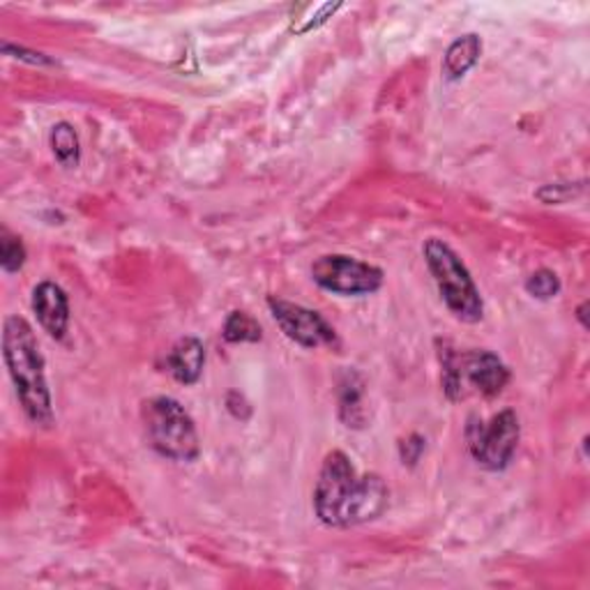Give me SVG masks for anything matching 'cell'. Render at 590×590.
I'll return each instance as SVG.
<instances>
[{"label": "cell", "instance_id": "cell-1", "mask_svg": "<svg viewBox=\"0 0 590 590\" xmlns=\"http://www.w3.org/2000/svg\"><path fill=\"white\" fill-rule=\"evenodd\" d=\"M390 489L376 473L360 475L342 450H332L313 487V512L330 528H350L374 522L387 510Z\"/></svg>", "mask_w": 590, "mask_h": 590}, {"label": "cell", "instance_id": "cell-2", "mask_svg": "<svg viewBox=\"0 0 590 590\" xmlns=\"http://www.w3.org/2000/svg\"><path fill=\"white\" fill-rule=\"evenodd\" d=\"M3 358L16 387L26 418L35 427H51L53 403L47 383V364L40 342L24 317H8L3 323Z\"/></svg>", "mask_w": 590, "mask_h": 590}, {"label": "cell", "instance_id": "cell-3", "mask_svg": "<svg viewBox=\"0 0 590 590\" xmlns=\"http://www.w3.org/2000/svg\"><path fill=\"white\" fill-rule=\"evenodd\" d=\"M145 436L151 448L178 464H192L201 454L198 432L192 415L171 397H153L141 409Z\"/></svg>", "mask_w": 590, "mask_h": 590}, {"label": "cell", "instance_id": "cell-4", "mask_svg": "<svg viewBox=\"0 0 590 590\" xmlns=\"http://www.w3.org/2000/svg\"><path fill=\"white\" fill-rule=\"evenodd\" d=\"M424 261L440 291V298L459 321L477 323L485 317V303L469 268L459 254L438 238H429L422 247Z\"/></svg>", "mask_w": 590, "mask_h": 590}, {"label": "cell", "instance_id": "cell-5", "mask_svg": "<svg viewBox=\"0 0 590 590\" xmlns=\"http://www.w3.org/2000/svg\"><path fill=\"white\" fill-rule=\"evenodd\" d=\"M442 390L448 399L459 401L466 397V383L483 397H498L510 383V369L491 350H466L454 354L452 348L440 350Z\"/></svg>", "mask_w": 590, "mask_h": 590}, {"label": "cell", "instance_id": "cell-6", "mask_svg": "<svg viewBox=\"0 0 590 590\" xmlns=\"http://www.w3.org/2000/svg\"><path fill=\"white\" fill-rule=\"evenodd\" d=\"M520 418L514 411H501L496 413L491 420H479L471 418L466 427V440H469V452L477 461L479 466L487 471H505L510 461L520 446Z\"/></svg>", "mask_w": 590, "mask_h": 590}, {"label": "cell", "instance_id": "cell-7", "mask_svg": "<svg viewBox=\"0 0 590 590\" xmlns=\"http://www.w3.org/2000/svg\"><path fill=\"white\" fill-rule=\"evenodd\" d=\"M311 280L342 298H362L383 286V270L346 254H325L311 264Z\"/></svg>", "mask_w": 590, "mask_h": 590}, {"label": "cell", "instance_id": "cell-8", "mask_svg": "<svg viewBox=\"0 0 590 590\" xmlns=\"http://www.w3.org/2000/svg\"><path fill=\"white\" fill-rule=\"evenodd\" d=\"M268 307L274 323L280 325L284 335L298 346L303 348L339 346L335 328H332L319 311L280 298H270Z\"/></svg>", "mask_w": 590, "mask_h": 590}, {"label": "cell", "instance_id": "cell-9", "mask_svg": "<svg viewBox=\"0 0 590 590\" xmlns=\"http://www.w3.org/2000/svg\"><path fill=\"white\" fill-rule=\"evenodd\" d=\"M33 311L37 321L53 339H65L69 328V300L67 293L53 282L37 284L33 291Z\"/></svg>", "mask_w": 590, "mask_h": 590}, {"label": "cell", "instance_id": "cell-10", "mask_svg": "<svg viewBox=\"0 0 590 590\" xmlns=\"http://www.w3.org/2000/svg\"><path fill=\"white\" fill-rule=\"evenodd\" d=\"M203 364H206V346L196 337L178 339L166 356V369L182 385H194L201 379Z\"/></svg>", "mask_w": 590, "mask_h": 590}, {"label": "cell", "instance_id": "cell-11", "mask_svg": "<svg viewBox=\"0 0 590 590\" xmlns=\"http://www.w3.org/2000/svg\"><path fill=\"white\" fill-rule=\"evenodd\" d=\"M479 53H483V40H479V35L475 33L461 35L459 40L450 44V49L446 51V59H442V74H446V79L457 81L464 77V74L473 69L475 63L479 61Z\"/></svg>", "mask_w": 590, "mask_h": 590}, {"label": "cell", "instance_id": "cell-12", "mask_svg": "<svg viewBox=\"0 0 590 590\" xmlns=\"http://www.w3.org/2000/svg\"><path fill=\"white\" fill-rule=\"evenodd\" d=\"M364 383L358 372H346L339 381V418L346 422V427H362L364 411H362Z\"/></svg>", "mask_w": 590, "mask_h": 590}, {"label": "cell", "instance_id": "cell-13", "mask_svg": "<svg viewBox=\"0 0 590 590\" xmlns=\"http://www.w3.org/2000/svg\"><path fill=\"white\" fill-rule=\"evenodd\" d=\"M51 151L55 155L65 169H74V166H79L81 159V145H79V134L77 129H74L69 123H55L51 127Z\"/></svg>", "mask_w": 590, "mask_h": 590}, {"label": "cell", "instance_id": "cell-14", "mask_svg": "<svg viewBox=\"0 0 590 590\" xmlns=\"http://www.w3.org/2000/svg\"><path fill=\"white\" fill-rule=\"evenodd\" d=\"M225 339L229 344H245V342H258L261 339V325H258L249 313L245 311H231L225 323Z\"/></svg>", "mask_w": 590, "mask_h": 590}, {"label": "cell", "instance_id": "cell-15", "mask_svg": "<svg viewBox=\"0 0 590 590\" xmlns=\"http://www.w3.org/2000/svg\"><path fill=\"white\" fill-rule=\"evenodd\" d=\"M26 264V247L22 238L12 235L8 229L0 231V266L5 272H18Z\"/></svg>", "mask_w": 590, "mask_h": 590}, {"label": "cell", "instance_id": "cell-16", "mask_svg": "<svg viewBox=\"0 0 590 590\" xmlns=\"http://www.w3.org/2000/svg\"><path fill=\"white\" fill-rule=\"evenodd\" d=\"M526 291L538 300H551L561 293V280L553 270H535L528 280H526Z\"/></svg>", "mask_w": 590, "mask_h": 590}, {"label": "cell", "instance_id": "cell-17", "mask_svg": "<svg viewBox=\"0 0 590 590\" xmlns=\"http://www.w3.org/2000/svg\"><path fill=\"white\" fill-rule=\"evenodd\" d=\"M424 442H427V440H424V438L418 436V434H413V436H409V438L399 442V454H401L403 464H409V466H415V464H418L420 454L424 452Z\"/></svg>", "mask_w": 590, "mask_h": 590}, {"label": "cell", "instance_id": "cell-18", "mask_svg": "<svg viewBox=\"0 0 590 590\" xmlns=\"http://www.w3.org/2000/svg\"><path fill=\"white\" fill-rule=\"evenodd\" d=\"M3 51H5L8 55H12V59L24 61V63H30V65H53V61L47 59L44 53L28 51V49H24V47H14V44H10V42L3 44Z\"/></svg>", "mask_w": 590, "mask_h": 590}, {"label": "cell", "instance_id": "cell-19", "mask_svg": "<svg viewBox=\"0 0 590 590\" xmlns=\"http://www.w3.org/2000/svg\"><path fill=\"white\" fill-rule=\"evenodd\" d=\"M586 307H588V303H583V305L579 307V319H581L583 328H588V323H586Z\"/></svg>", "mask_w": 590, "mask_h": 590}]
</instances>
